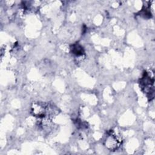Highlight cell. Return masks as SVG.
I'll list each match as a JSON object with an SVG mask.
<instances>
[{"label": "cell", "mask_w": 155, "mask_h": 155, "mask_svg": "<svg viewBox=\"0 0 155 155\" xmlns=\"http://www.w3.org/2000/svg\"><path fill=\"white\" fill-rule=\"evenodd\" d=\"M153 83L154 79L150 76V75L145 73L144 76L140 80V85L142 88L144 90L145 92L147 93L148 94L153 93L154 88H153Z\"/></svg>", "instance_id": "6da1fadb"}, {"label": "cell", "mask_w": 155, "mask_h": 155, "mask_svg": "<svg viewBox=\"0 0 155 155\" xmlns=\"http://www.w3.org/2000/svg\"><path fill=\"white\" fill-rule=\"evenodd\" d=\"M105 145L109 149L116 148L118 146V140L114 136H110L106 139Z\"/></svg>", "instance_id": "7a4b0ae2"}, {"label": "cell", "mask_w": 155, "mask_h": 155, "mask_svg": "<svg viewBox=\"0 0 155 155\" xmlns=\"http://www.w3.org/2000/svg\"><path fill=\"white\" fill-rule=\"evenodd\" d=\"M72 51L74 53V54L77 56L82 55L84 53L83 48L79 45H74L72 48Z\"/></svg>", "instance_id": "3957f363"}]
</instances>
